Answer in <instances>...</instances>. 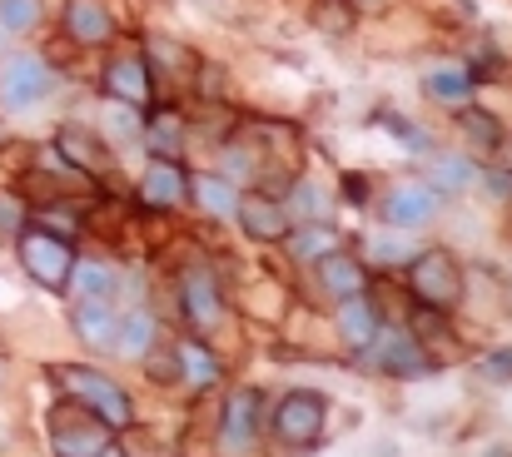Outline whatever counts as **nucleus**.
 <instances>
[{
	"label": "nucleus",
	"mask_w": 512,
	"mask_h": 457,
	"mask_svg": "<svg viewBox=\"0 0 512 457\" xmlns=\"http://www.w3.org/2000/svg\"><path fill=\"white\" fill-rule=\"evenodd\" d=\"M45 378H50L65 398H75V403H85L90 413H100L115 433H125V428L135 423V403H130V393H125L110 373H100V368H90V363H50Z\"/></svg>",
	"instance_id": "1"
},
{
	"label": "nucleus",
	"mask_w": 512,
	"mask_h": 457,
	"mask_svg": "<svg viewBox=\"0 0 512 457\" xmlns=\"http://www.w3.org/2000/svg\"><path fill=\"white\" fill-rule=\"evenodd\" d=\"M45 443H50V457H105L115 448V428L85 403L65 398L45 418Z\"/></svg>",
	"instance_id": "2"
},
{
	"label": "nucleus",
	"mask_w": 512,
	"mask_h": 457,
	"mask_svg": "<svg viewBox=\"0 0 512 457\" xmlns=\"http://www.w3.org/2000/svg\"><path fill=\"white\" fill-rule=\"evenodd\" d=\"M408 289H413V299L423 308L453 313L463 304V264L448 249H418L408 259Z\"/></svg>",
	"instance_id": "3"
},
{
	"label": "nucleus",
	"mask_w": 512,
	"mask_h": 457,
	"mask_svg": "<svg viewBox=\"0 0 512 457\" xmlns=\"http://www.w3.org/2000/svg\"><path fill=\"white\" fill-rule=\"evenodd\" d=\"M329 428V398L314 393V388H294L289 398H279L274 418H269V433L284 443V448H314Z\"/></svg>",
	"instance_id": "4"
},
{
	"label": "nucleus",
	"mask_w": 512,
	"mask_h": 457,
	"mask_svg": "<svg viewBox=\"0 0 512 457\" xmlns=\"http://www.w3.org/2000/svg\"><path fill=\"white\" fill-rule=\"evenodd\" d=\"M15 239H20L15 249H20L25 274H30L40 289L65 294L70 269H75V249H70V239H60V234H50V229H20Z\"/></svg>",
	"instance_id": "5"
},
{
	"label": "nucleus",
	"mask_w": 512,
	"mask_h": 457,
	"mask_svg": "<svg viewBox=\"0 0 512 457\" xmlns=\"http://www.w3.org/2000/svg\"><path fill=\"white\" fill-rule=\"evenodd\" d=\"M50 90H55V75L40 55H10L0 65V110H10V115L35 110Z\"/></svg>",
	"instance_id": "6"
},
{
	"label": "nucleus",
	"mask_w": 512,
	"mask_h": 457,
	"mask_svg": "<svg viewBox=\"0 0 512 457\" xmlns=\"http://www.w3.org/2000/svg\"><path fill=\"white\" fill-rule=\"evenodd\" d=\"M179 304H184V318L194 328H219L224 323V289L214 279V264L194 259L179 269Z\"/></svg>",
	"instance_id": "7"
},
{
	"label": "nucleus",
	"mask_w": 512,
	"mask_h": 457,
	"mask_svg": "<svg viewBox=\"0 0 512 457\" xmlns=\"http://www.w3.org/2000/svg\"><path fill=\"white\" fill-rule=\"evenodd\" d=\"M363 353H368V363H373L378 373H388V378H413V373H428V368H433L428 353H423V343H418L413 333L383 328V323H378V333H373V343H368Z\"/></svg>",
	"instance_id": "8"
},
{
	"label": "nucleus",
	"mask_w": 512,
	"mask_h": 457,
	"mask_svg": "<svg viewBox=\"0 0 512 457\" xmlns=\"http://www.w3.org/2000/svg\"><path fill=\"white\" fill-rule=\"evenodd\" d=\"M259 388H234L224 398V413H219V448L224 453H249L259 443Z\"/></svg>",
	"instance_id": "9"
},
{
	"label": "nucleus",
	"mask_w": 512,
	"mask_h": 457,
	"mask_svg": "<svg viewBox=\"0 0 512 457\" xmlns=\"http://www.w3.org/2000/svg\"><path fill=\"white\" fill-rule=\"evenodd\" d=\"M443 209V194L433 184H393L383 194V224L388 229H423Z\"/></svg>",
	"instance_id": "10"
},
{
	"label": "nucleus",
	"mask_w": 512,
	"mask_h": 457,
	"mask_svg": "<svg viewBox=\"0 0 512 457\" xmlns=\"http://www.w3.org/2000/svg\"><path fill=\"white\" fill-rule=\"evenodd\" d=\"M234 219H239V229L254 239V244H284V234L294 229V219H289V209H284V199H274V194H239V209H234Z\"/></svg>",
	"instance_id": "11"
},
{
	"label": "nucleus",
	"mask_w": 512,
	"mask_h": 457,
	"mask_svg": "<svg viewBox=\"0 0 512 457\" xmlns=\"http://www.w3.org/2000/svg\"><path fill=\"white\" fill-rule=\"evenodd\" d=\"M105 95L110 100H120V105H150V95H155V80H150V60L145 55H135V50H125V55H115L110 65H105Z\"/></svg>",
	"instance_id": "12"
},
{
	"label": "nucleus",
	"mask_w": 512,
	"mask_h": 457,
	"mask_svg": "<svg viewBox=\"0 0 512 457\" xmlns=\"http://www.w3.org/2000/svg\"><path fill=\"white\" fill-rule=\"evenodd\" d=\"M140 199L150 209H184L189 204V174L179 159H150V169L140 174Z\"/></svg>",
	"instance_id": "13"
},
{
	"label": "nucleus",
	"mask_w": 512,
	"mask_h": 457,
	"mask_svg": "<svg viewBox=\"0 0 512 457\" xmlns=\"http://www.w3.org/2000/svg\"><path fill=\"white\" fill-rule=\"evenodd\" d=\"M65 35L85 50L110 45L115 40V15L105 10V0H65Z\"/></svg>",
	"instance_id": "14"
},
{
	"label": "nucleus",
	"mask_w": 512,
	"mask_h": 457,
	"mask_svg": "<svg viewBox=\"0 0 512 457\" xmlns=\"http://www.w3.org/2000/svg\"><path fill=\"white\" fill-rule=\"evenodd\" d=\"M378 304L368 299V294H348L339 299V313H334V328H339L343 348H353V353H363L368 343H373V333H378Z\"/></svg>",
	"instance_id": "15"
},
{
	"label": "nucleus",
	"mask_w": 512,
	"mask_h": 457,
	"mask_svg": "<svg viewBox=\"0 0 512 457\" xmlns=\"http://www.w3.org/2000/svg\"><path fill=\"white\" fill-rule=\"evenodd\" d=\"M174 363H179V383H189L194 393H209V388L224 383V363L199 338H179L174 343Z\"/></svg>",
	"instance_id": "16"
},
{
	"label": "nucleus",
	"mask_w": 512,
	"mask_h": 457,
	"mask_svg": "<svg viewBox=\"0 0 512 457\" xmlns=\"http://www.w3.org/2000/svg\"><path fill=\"white\" fill-rule=\"evenodd\" d=\"M55 154H60L70 169H80V174H105V169H110L105 140L90 135V130H80V125H65V130L55 135Z\"/></svg>",
	"instance_id": "17"
},
{
	"label": "nucleus",
	"mask_w": 512,
	"mask_h": 457,
	"mask_svg": "<svg viewBox=\"0 0 512 457\" xmlns=\"http://www.w3.org/2000/svg\"><path fill=\"white\" fill-rule=\"evenodd\" d=\"M473 70L468 65H438V70H428L423 75V95L433 100V105H443V110H463V105H473Z\"/></svg>",
	"instance_id": "18"
},
{
	"label": "nucleus",
	"mask_w": 512,
	"mask_h": 457,
	"mask_svg": "<svg viewBox=\"0 0 512 457\" xmlns=\"http://www.w3.org/2000/svg\"><path fill=\"white\" fill-rule=\"evenodd\" d=\"M70 323H75L80 343H90V348H115L120 313L110 308V299H80V304H75V313H70Z\"/></svg>",
	"instance_id": "19"
},
{
	"label": "nucleus",
	"mask_w": 512,
	"mask_h": 457,
	"mask_svg": "<svg viewBox=\"0 0 512 457\" xmlns=\"http://www.w3.org/2000/svg\"><path fill=\"white\" fill-rule=\"evenodd\" d=\"M284 249H289L294 264H319L324 254L339 249V229L324 224V219H314V224H294V229L284 234Z\"/></svg>",
	"instance_id": "20"
},
{
	"label": "nucleus",
	"mask_w": 512,
	"mask_h": 457,
	"mask_svg": "<svg viewBox=\"0 0 512 457\" xmlns=\"http://www.w3.org/2000/svg\"><path fill=\"white\" fill-rule=\"evenodd\" d=\"M314 269H319V279H324V289H329L334 299H348V294H368V269H363L353 254H343V249L324 254Z\"/></svg>",
	"instance_id": "21"
},
{
	"label": "nucleus",
	"mask_w": 512,
	"mask_h": 457,
	"mask_svg": "<svg viewBox=\"0 0 512 457\" xmlns=\"http://www.w3.org/2000/svg\"><path fill=\"white\" fill-rule=\"evenodd\" d=\"M189 199L209 219H234V209H239V189L224 174H189Z\"/></svg>",
	"instance_id": "22"
},
{
	"label": "nucleus",
	"mask_w": 512,
	"mask_h": 457,
	"mask_svg": "<svg viewBox=\"0 0 512 457\" xmlns=\"http://www.w3.org/2000/svg\"><path fill=\"white\" fill-rule=\"evenodd\" d=\"M150 348H155V313H150V308H130V313L120 318V328H115V353L145 358Z\"/></svg>",
	"instance_id": "23"
},
{
	"label": "nucleus",
	"mask_w": 512,
	"mask_h": 457,
	"mask_svg": "<svg viewBox=\"0 0 512 457\" xmlns=\"http://www.w3.org/2000/svg\"><path fill=\"white\" fill-rule=\"evenodd\" d=\"M413 254H418L413 229H388V234H373V239H368V259H373L378 269H408Z\"/></svg>",
	"instance_id": "24"
},
{
	"label": "nucleus",
	"mask_w": 512,
	"mask_h": 457,
	"mask_svg": "<svg viewBox=\"0 0 512 457\" xmlns=\"http://www.w3.org/2000/svg\"><path fill=\"white\" fill-rule=\"evenodd\" d=\"M65 289H75V299H110L115 294V269L100 264V259H75Z\"/></svg>",
	"instance_id": "25"
},
{
	"label": "nucleus",
	"mask_w": 512,
	"mask_h": 457,
	"mask_svg": "<svg viewBox=\"0 0 512 457\" xmlns=\"http://www.w3.org/2000/svg\"><path fill=\"white\" fill-rule=\"evenodd\" d=\"M140 135H145V145H150L155 159H179V145H184V120H179L174 110H160Z\"/></svg>",
	"instance_id": "26"
},
{
	"label": "nucleus",
	"mask_w": 512,
	"mask_h": 457,
	"mask_svg": "<svg viewBox=\"0 0 512 457\" xmlns=\"http://www.w3.org/2000/svg\"><path fill=\"white\" fill-rule=\"evenodd\" d=\"M473 179H478V169H473V159H463V154H433V164H428V184H433L438 194L468 189Z\"/></svg>",
	"instance_id": "27"
},
{
	"label": "nucleus",
	"mask_w": 512,
	"mask_h": 457,
	"mask_svg": "<svg viewBox=\"0 0 512 457\" xmlns=\"http://www.w3.org/2000/svg\"><path fill=\"white\" fill-rule=\"evenodd\" d=\"M284 209H289V219H294V224H314V219H324V214H329V199H324V189H319V184L299 179V184L289 189Z\"/></svg>",
	"instance_id": "28"
},
{
	"label": "nucleus",
	"mask_w": 512,
	"mask_h": 457,
	"mask_svg": "<svg viewBox=\"0 0 512 457\" xmlns=\"http://www.w3.org/2000/svg\"><path fill=\"white\" fill-rule=\"evenodd\" d=\"M40 20H45L40 0H0V30L5 35H30Z\"/></svg>",
	"instance_id": "29"
},
{
	"label": "nucleus",
	"mask_w": 512,
	"mask_h": 457,
	"mask_svg": "<svg viewBox=\"0 0 512 457\" xmlns=\"http://www.w3.org/2000/svg\"><path fill=\"white\" fill-rule=\"evenodd\" d=\"M458 120H463V130H468V135H473V140H478L483 150H493V145L503 140V125H498L493 115L473 110V105H463V110H458Z\"/></svg>",
	"instance_id": "30"
},
{
	"label": "nucleus",
	"mask_w": 512,
	"mask_h": 457,
	"mask_svg": "<svg viewBox=\"0 0 512 457\" xmlns=\"http://www.w3.org/2000/svg\"><path fill=\"white\" fill-rule=\"evenodd\" d=\"M314 20H319L324 30L343 35V30L353 25V5H348V0H319V5H314Z\"/></svg>",
	"instance_id": "31"
},
{
	"label": "nucleus",
	"mask_w": 512,
	"mask_h": 457,
	"mask_svg": "<svg viewBox=\"0 0 512 457\" xmlns=\"http://www.w3.org/2000/svg\"><path fill=\"white\" fill-rule=\"evenodd\" d=\"M140 363H145V373H150L155 383H174V378H179V363H174V343H170V348H150V353H145Z\"/></svg>",
	"instance_id": "32"
},
{
	"label": "nucleus",
	"mask_w": 512,
	"mask_h": 457,
	"mask_svg": "<svg viewBox=\"0 0 512 457\" xmlns=\"http://www.w3.org/2000/svg\"><path fill=\"white\" fill-rule=\"evenodd\" d=\"M25 229V199L15 189H0V234H20Z\"/></svg>",
	"instance_id": "33"
},
{
	"label": "nucleus",
	"mask_w": 512,
	"mask_h": 457,
	"mask_svg": "<svg viewBox=\"0 0 512 457\" xmlns=\"http://www.w3.org/2000/svg\"><path fill=\"white\" fill-rule=\"evenodd\" d=\"M40 224L50 229V234H60V239H70V234H80V214L75 209H40Z\"/></svg>",
	"instance_id": "34"
},
{
	"label": "nucleus",
	"mask_w": 512,
	"mask_h": 457,
	"mask_svg": "<svg viewBox=\"0 0 512 457\" xmlns=\"http://www.w3.org/2000/svg\"><path fill=\"white\" fill-rule=\"evenodd\" d=\"M478 373H483V378H493V383H503V388H512V348L488 353V358L478 363Z\"/></svg>",
	"instance_id": "35"
},
{
	"label": "nucleus",
	"mask_w": 512,
	"mask_h": 457,
	"mask_svg": "<svg viewBox=\"0 0 512 457\" xmlns=\"http://www.w3.org/2000/svg\"><path fill=\"white\" fill-rule=\"evenodd\" d=\"M105 457H125V453H120V448H110V453H105Z\"/></svg>",
	"instance_id": "36"
},
{
	"label": "nucleus",
	"mask_w": 512,
	"mask_h": 457,
	"mask_svg": "<svg viewBox=\"0 0 512 457\" xmlns=\"http://www.w3.org/2000/svg\"><path fill=\"white\" fill-rule=\"evenodd\" d=\"M363 5H368V0H363Z\"/></svg>",
	"instance_id": "37"
}]
</instances>
